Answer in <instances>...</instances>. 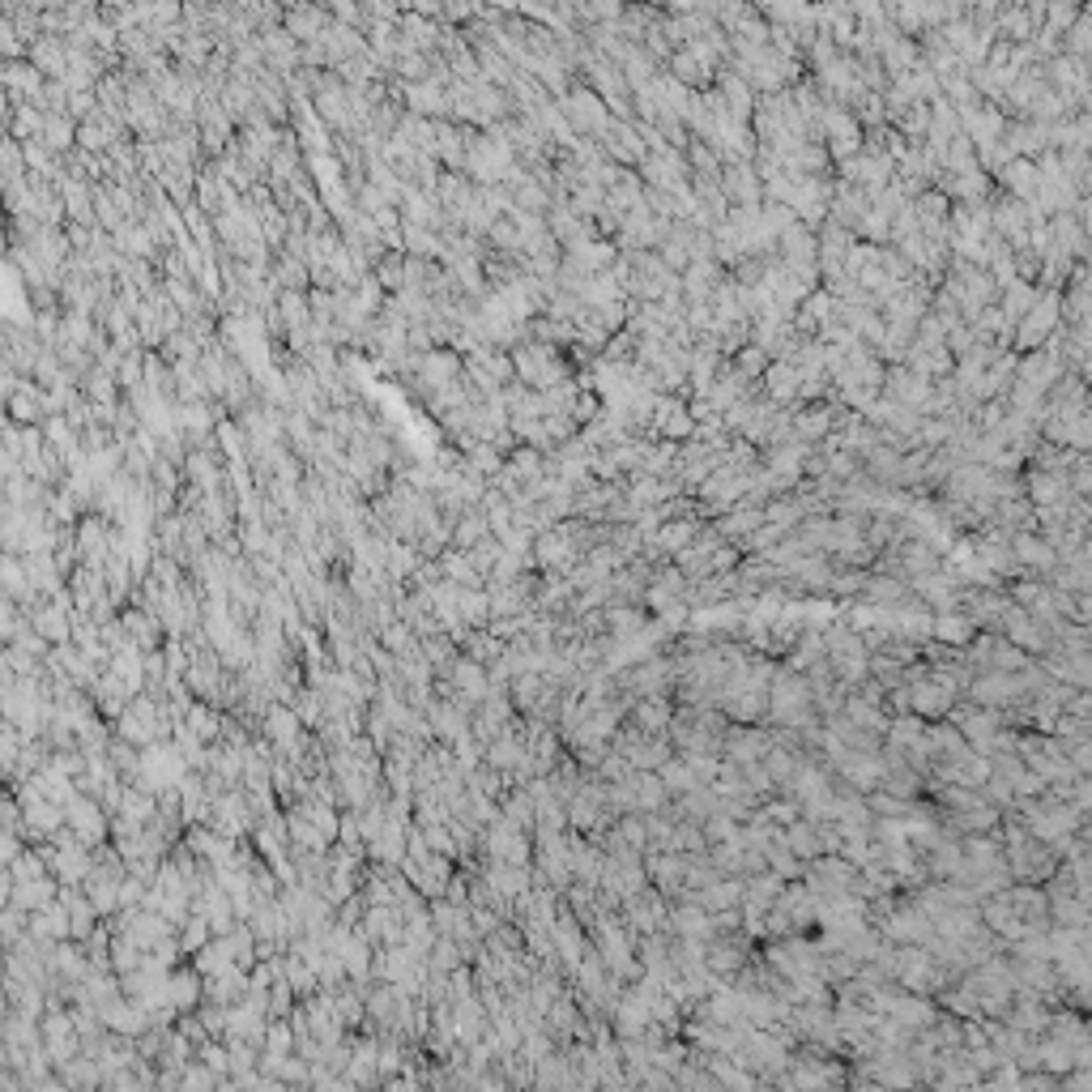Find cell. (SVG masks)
Returning <instances> with one entry per match:
<instances>
[{"label": "cell", "instance_id": "cell-38", "mask_svg": "<svg viewBox=\"0 0 1092 1092\" xmlns=\"http://www.w3.org/2000/svg\"><path fill=\"white\" fill-rule=\"evenodd\" d=\"M175 939H180V952L184 956H193L197 948H206V943L213 939L210 918H206V913H188V918L180 922V930H175Z\"/></svg>", "mask_w": 1092, "mask_h": 1092}, {"label": "cell", "instance_id": "cell-47", "mask_svg": "<svg viewBox=\"0 0 1092 1092\" xmlns=\"http://www.w3.org/2000/svg\"><path fill=\"white\" fill-rule=\"evenodd\" d=\"M145 887H150V883H141L137 875H128V871H125V880H120V909L141 905V900H145Z\"/></svg>", "mask_w": 1092, "mask_h": 1092}, {"label": "cell", "instance_id": "cell-36", "mask_svg": "<svg viewBox=\"0 0 1092 1092\" xmlns=\"http://www.w3.org/2000/svg\"><path fill=\"white\" fill-rule=\"evenodd\" d=\"M504 644H508V640L491 636L487 628H474V631H469V636L462 640V653H465V657H474V662H482V666H491L495 657L504 653Z\"/></svg>", "mask_w": 1092, "mask_h": 1092}, {"label": "cell", "instance_id": "cell-15", "mask_svg": "<svg viewBox=\"0 0 1092 1092\" xmlns=\"http://www.w3.org/2000/svg\"><path fill=\"white\" fill-rule=\"evenodd\" d=\"M120 624H125L128 631V640L137 644L141 653H150V649H163V640H167V631L163 624H158V615L154 611H145V606H120Z\"/></svg>", "mask_w": 1092, "mask_h": 1092}, {"label": "cell", "instance_id": "cell-2", "mask_svg": "<svg viewBox=\"0 0 1092 1092\" xmlns=\"http://www.w3.org/2000/svg\"><path fill=\"white\" fill-rule=\"evenodd\" d=\"M875 930H880L887 943H926L930 935H935V926H930V913H926L909 892H896L892 905H887L880 918H875Z\"/></svg>", "mask_w": 1092, "mask_h": 1092}, {"label": "cell", "instance_id": "cell-32", "mask_svg": "<svg viewBox=\"0 0 1092 1092\" xmlns=\"http://www.w3.org/2000/svg\"><path fill=\"white\" fill-rule=\"evenodd\" d=\"M282 977H287V986L294 990V999H307L312 990H320L316 986V973L307 968V961H303L299 952H291V948L282 952Z\"/></svg>", "mask_w": 1092, "mask_h": 1092}, {"label": "cell", "instance_id": "cell-50", "mask_svg": "<svg viewBox=\"0 0 1092 1092\" xmlns=\"http://www.w3.org/2000/svg\"><path fill=\"white\" fill-rule=\"evenodd\" d=\"M794 376H798L794 368H773V380H768V384H773L777 397H790L794 388H798V380H794Z\"/></svg>", "mask_w": 1092, "mask_h": 1092}, {"label": "cell", "instance_id": "cell-23", "mask_svg": "<svg viewBox=\"0 0 1092 1092\" xmlns=\"http://www.w3.org/2000/svg\"><path fill=\"white\" fill-rule=\"evenodd\" d=\"M56 892H60L56 875H39V880H22L9 887V905H18L22 913H35V909H43L47 900H56Z\"/></svg>", "mask_w": 1092, "mask_h": 1092}, {"label": "cell", "instance_id": "cell-51", "mask_svg": "<svg viewBox=\"0 0 1092 1092\" xmlns=\"http://www.w3.org/2000/svg\"><path fill=\"white\" fill-rule=\"evenodd\" d=\"M5 1011H9V994H5V986H0V1020H5Z\"/></svg>", "mask_w": 1092, "mask_h": 1092}, {"label": "cell", "instance_id": "cell-35", "mask_svg": "<svg viewBox=\"0 0 1092 1092\" xmlns=\"http://www.w3.org/2000/svg\"><path fill=\"white\" fill-rule=\"evenodd\" d=\"M457 615H462L469 628H482V624H487V619H491L487 585H482V589H457Z\"/></svg>", "mask_w": 1092, "mask_h": 1092}, {"label": "cell", "instance_id": "cell-29", "mask_svg": "<svg viewBox=\"0 0 1092 1092\" xmlns=\"http://www.w3.org/2000/svg\"><path fill=\"white\" fill-rule=\"evenodd\" d=\"M909 593V581H900L892 572H871L867 568V585H862V598L867 602H880V606H892Z\"/></svg>", "mask_w": 1092, "mask_h": 1092}, {"label": "cell", "instance_id": "cell-19", "mask_svg": "<svg viewBox=\"0 0 1092 1092\" xmlns=\"http://www.w3.org/2000/svg\"><path fill=\"white\" fill-rule=\"evenodd\" d=\"M832 572H837V563H832V555H824V550H815V555H798L786 568V576H794V581L802 585V593H828Z\"/></svg>", "mask_w": 1092, "mask_h": 1092}, {"label": "cell", "instance_id": "cell-40", "mask_svg": "<svg viewBox=\"0 0 1092 1092\" xmlns=\"http://www.w3.org/2000/svg\"><path fill=\"white\" fill-rule=\"evenodd\" d=\"M261 1050H265V1054H291V1050H294V1029H291V1020L269 1016L265 1037H261Z\"/></svg>", "mask_w": 1092, "mask_h": 1092}, {"label": "cell", "instance_id": "cell-46", "mask_svg": "<svg viewBox=\"0 0 1092 1092\" xmlns=\"http://www.w3.org/2000/svg\"><path fill=\"white\" fill-rule=\"evenodd\" d=\"M628 773H631V764H628L624 756H619V751H606L602 764L593 768V777H602V781H624Z\"/></svg>", "mask_w": 1092, "mask_h": 1092}, {"label": "cell", "instance_id": "cell-3", "mask_svg": "<svg viewBox=\"0 0 1092 1092\" xmlns=\"http://www.w3.org/2000/svg\"><path fill=\"white\" fill-rule=\"evenodd\" d=\"M188 773V764L180 756V747L171 738H158V743L141 747V773L132 786H145V790H167V786H180V777Z\"/></svg>", "mask_w": 1092, "mask_h": 1092}, {"label": "cell", "instance_id": "cell-10", "mask_svg": "<svg viewBox=\"0 0 1092 1092\" xmlns=\"http://www.w3.org/2000/svg\"><path fill=\"white\" fill-rule=\"evenodd\" d=\"M1007 543H1011V555H1016V563L1024 568V576H1046V572L1058 563L1054 546H1050L1037 530H1016V534L1007 538Z\"/></svg>", "mask_w": 1092, "mask_h": 1092}, {"label": "cell", "instance_id": "cell-16", "mask_svg": "<svg viewBox=\"0 0 1092 1092\" xmlns=\"http://www.w3.org/2000/svg\"><path fill=\"white\" fill-rule=\"evenodd\" d=\"M299 734H303V721L294 717L291 705L274 700V705L261 713V738H269V743H274V751H287L291 743H299Z\"/></svg>", "mask_w": 1092, "mask_h": 1092}, {"label": "cell", "instance_id": "cell-20", "mask_svg": "<svg viewBox=\"0 0 1092 1092\" xmlns=\"http://www.w3.org/2000/svg\"><path fill=\"white\" fill-rule=\"evenodd\" d=\"M670 713H674V696H640V700H631L628 721L644 734H666Z\"/></svg>", "mask_w": 1092, "mask_h": 1092}, {"label": "cell", "instance_id": "cell-30", "mask_svg": "<svg viewBox=\"0 0 1092 1092\" xmlns=\"http://www.w3.org/2000/svg\"><path fill=\"white\" fill-rule=\"evenodd\" d=\"M500 815L508 819V824L534 832V798H530V790H525V786H508L504 798H500Z\"/></svg>", "mask_w": 1092, "mask_h": 1092}, {"label": "cell", "instance_id": "cell-12", "mask_svg": "<svg viewBox=\"0 0 1092 1092\" xmlns=\"http://www.w3.org/2000/svg\"><path fill=\"white\" fill-rule=\"evenodd\" d=\"M423 717H427V730H431L436 743H453L457 734L469 730V713L457 705V700H449V696H431V705L423 709Z\"/></svg>", "mask_w": 1092, "mask_h": 1092}, {"label": "cell", "instance_id": "cell-9", "mask_svg": "<svg viewBox=\"0 0 1092 1092\" xmlns=\"http://www.w3.org/2000/svg\"><path fill=\"white\" fill-rule=\"evenodd\" d=\"M26 624L47 644H64L73 640V606H60L56 598H39L35 606H26Z\"/></svg>", "mask_w": 1092, "mask_h": 1092}, {"label": "cell", "instance_id": "cell-49", "mask_svg": "<svg viewBox=\"0 0 1092 1092\" xmlns=\"http://www.w3.org/2000/svg\"><path fill=\"white\" fill-rule=\"evenodd\" d=\"M18 824H22V802L0 798V832H18Z\"/></svg>", "mask_w": 1092, "mask_h": 1092}, {"label": "cell", "instance_id": "cell-22", "mask_svg": "<svg viewBox=\"0 0 1092 1092\" xmlns=\"http://www.w3.org/2000/svg\"><path fill=\"white\" fill-rule=\"evenodd\" d=\"M201 986H206V977L197 973L193 965H171V977H167V1003L180 1011H193L201 1003Z\"/></svg>", "mask_w": 1092, "mask_h": 1092}, {"label": "cell", "instance_id": "cell-11", "mask_svg": "<svg viewBox=\"0 0 1092 1092\" xmlns=\"http://www.w3.org/2000/svg\"><path fill=\"white\" fill-rule=\"evenodd\" d=\"M644 871H649V883L662 892L666 900H679L683 892V871H687V854H674V849H653V854H640Z\"/></svg>", "mask_w": 1092, "mask_h": 1092}, {"label": "cell", "instance_id": "cell-41", "mask_svg": "<svg viewBox=\"0 0 1092 1092\" xmlns=\"http://www.w3.org/2000/svg\"><path fill=\"white\" fill-rule=\"evenodd\" d=\"M1029 662H1033V657L1024 653V649H1016V644L1003 640V636H994V644H990V670H1024Z\"/></svg>", "mask_w": 1092, "mask_h": 1092}, {"label": "cell", "instance_id": "cell-5", "mask_svg": "<svg viewBox=\"0 0 1092 1092\" xmlns=\"http://www.w3.org/2000/svg\"><path fill=\"white\" fill-rule=\"evenodd\" d=\"M64 828L73 832L82 845H103L107 841V828H112V815L103 811V802L94 794H82L77 790L69 802H64Z\"/></svg>", "mask_w": 1092, "mask_h": 1092}, {"label": "cell", "instance_id": "cell-18", "mask_svg": "<svg viewBox=\"0 0 1092 1092\" xmlns=\"http://www.w3.org/2000/svg\"><path fill=\"white\" fill-rule=\"evenodd\" d=\"M56 900H60L64 909H69V930H73V939H86L90 930L103 922V918H99V909L90 905V896H86V887H82V883H60Z\"/></svg>", "mask_w": 1092, "mask_h": 1092}, {"label": "cell", "instance_id": "cell-27", "mask_svg": "<svg viewBox=\"0 0 1092 1092\" xmlns=\"http://www.w3.org/2000/svg\"><path fill=\"white\" fill-rule=\"evenodd\" d=\"M628 781H631V794H636V811H666L670 806V794L657 773H636V768H631Z\"/></svg>", "mask_w": 1092, "mask_h": 1092}, {"label": "cell", "instance_id": "cell-48", "mask_svg": "<svg viewBox=\"0 0 1092 1092\" xmlns=\"http://www.w3.org/2000/svg\"><path fill=\"white\" fill-rule=\"evenodd\" d=\"M1020 1092H1058V1075H1050V1071H1024V1075H1020Z\"/></svg>", "mask_w": 1092, "mask_h": 1092}, {"label": "cell", "instance_id": "cell-7", "mask_svg": "<svg viewBox=\"0 0 1092 1092\" xmlns=\"http://www.w3.org/2000/svg\"><path fill=\"white\" fill-rule=\"evenodd\" d=\"M999 636L1011 640L1016 649H1024L1029 657H1042V653L1050 649V631L1037 624V619L1024 611V606H1016V602H1011L1007 611H1003V619H999Z\"/></svg>", "mask_w": 1092, "mask_h": 1092}, {"label": "cell", "instance_id": "cell-24", "mask_svg": "<svg viewBox=\"0 0 1092 1092\" xmlns=\"http://www.w3.org/2000/svg\"><path fill=\"white\" fill-rule=\"evenodd\" d=\"M436 563H440L444 581H453V585H462V589H482V585H487V576H482L474 563L465 559V550H457V546H444L440 555H436Z\"/></svg>", "mask_w": 1092, "mask_h": 1092}, {"label": "cell", "instance_id": "cell-42", "mask_svg": "<svg viewBox=\"0 0 1092 1092\" xmlns=\"http://www.w3.org/2000/svg\"><path fill=\"white\" fill-rule=\"evenodd\" d=\"M500 550H504V546H500V538L487 534V538H478L474 546H465V559L474 563V568H478L482 576H487V572L495 568V559H500Z\"/></svg>", "mask_w": 1092, "mask_h": 1092}, {"label": "cell", "instance_id": "cell-33", "mask_svg": "<svg viewBox=\"0 0 1092 1092\" xmlns=\"http://www.w3.org/2000/svg\"><path fill=\"white\" fill-rule=\"evenodd\" d=\"M9 880L13 883H22V880H39V875H51L47 871V849L43 845H22L18 849V858L9 862Z\"/></svg>", "mask_w": 1092, "mask_h": 1092}, {"label": "cell", "instance_id": "cell-26", "mask_svg": "<svg viewBox=\"0 0 1092 1092\" xmlns=\"http://www.w3.org/2000/svg\"><path fill=\"white\" fill-rule=\"evenodd\" d=\"M602 615H606V631H611L615 640H624V636H631V631H640L644 624H649V611H644V606H628V602L602 606Z\"/></svg>", "mask_w": 1092, "mask_h": 1092}, {"label": "cell", "instance_id": "cell-21", "mask_svg": "<svg viewBox=\"0 0 1092 1092\" xmlns=\"http://www.w3.org/2000/svg\"><path fill=\"white\" fill-rule=\"evenodd\" d=\"M26 935H35V939H51V943L73 939V930H69V909H64L60 900H47L43 909L26 913Z\"/></svg>", "mask_w": 1092, "mask_h": 1092}, {"label": "cell", "instance_id": "cell-4", "mask_svg": "<svg viewBox=\"0 0 1092 1092\" xmlns=\"http://www.w3.org/2000/svg\"><path fill=\"white\" fill-rule=\"evenodd\" d=\"M43 849H47V871L56 875V883H82L86 875H90L94 849L77 841L69 828H60Z\"/></svg>", "mask_w": 1092, "mask_h": 1092}, {"label": "cell", "instance_id": "cell-43", "mask_svg": "<svg viewBox=\"0 0 1092 1092\" xmlns=\"http://www.w3.org/2000/svg\"><path fill=\"white\" fill-rule=\"evenodd\" d=\"M222 1084V1075L218 1071H210L206 1062H201L197 1054L184 1062V1071H180V1088H218Z\"/></svg>", "mask_w": 1092, "mask_h": 1092}, {"label": "cell", "instance_id": "cell-39", "mask_svg": "<svg viewBox=\"0 0 1092 1092\" xmlns=\"http://www.w3.org/2000/svg\"><path fill=\"white\" fill-rule=\"evenodd\" d=\"M670 849L674 854H687V858H700L709 849V841H705V832H700V824H692V819H674Z\"/></svg>", "mask_w": 1092, "mask_h": 1092}, {"label": "cell", "instance_id": "cell-6", "mask_svg": "<svg viewBox=\"0 0 1092 1092\" xmlns=\"http://www.w3.org/2000/svg\"><path fill=\"white\" fill-rule=\"evenodd\" d=\"M581 559V550L572 543V530H568V517L555 521L550 530L534 534V568L543 572H568L572 563Z\"/></svg>", "mask_w": 1092, "mask_h": 1092}, {"label": "cell", "instance_id": "cell-1", "mask_svg": "<svg viewBox=\"0 0 1092 1092\" xmlns=\"http://www.w3.org/2000/svg\"><path fill=\"white\" fill-rule=\"evenodd\" d=\"M824 717L811 705V687H806L802 670L777 666L773 683H768V713L764 725H786V730H806V725H819Z\"/></svg>", "mask_w": 1092, "mask_h": 1092}, {"label": "cell", "instance_id": "cell-17", "mask_svg": "<svg viewBox=\"0 0 1092 1092\" xmlns=\"http://www.w3.org/2000/svg\"><path fill=\"white\" fill-rule=\"evenodd\" d=\"M973 636H977V624L961 606H956V611H930V640L948 644V649H965Z\"/></svg>", "mask_w": 1092, "mask_h": 1092}, {"label": "cell", "instance_id": "cell-45", "mask_svg": "<svg viewBox=\"0 0 1092 1092\" xmlns=\"http://www.w3.org/2000/svg\"><path fill=\"white\" fill-rule=\"evenodd\" d=\"M700 832H705V841L709 845H717V841H730L734 832H738V819H730V815H721V811H713L705 824H700Z\"/></svg>", "mask_w": 1092, "mask_h": 1092}, {"label": "cell", "instance_id": "cell-52", "mask_svg": "<svg viewBox=\"0 0 1092 1092\" xmlns=\"http://www.w3.org/2000/svg\"><path fill=\"white\" fill-rule=\"evenodd\" d=\"M0 973H5V948H0Z\"/></svg>", "mask_w": 1092, "mask_h": 1092}, {"label": "cell", "instance_id": "cell-25", "mask_svg": "<svg viewBox=\"0 0 1092 1092\" xmlns=\"http://www.w3.org/2000/svg\"><path fill=\"white\" fill-rule=\"evenodd\" d=\"M222 713H226V709L210 705V700H193L180 721L201 738V743H218V734H222Z\"/></svg>", "mask_w": 1092, "mask_h": 1092}, {"label": "cell", "instance_id": "cell-34", "mask_svg": "<svg viewBox=\"0 0 1092 1092\" xmlns=\"http://www.w3.org/2000/svg\"><path fill=\"white\" fill-rule=\"evenodd\" d=\"M376 640H380V649H388L393 657L419 653V636H414V628L406 624V619H393V624H384L380 631H376Z\"/></svg>", "mask_w": 1092, "mask_h": 1092}, {"label": "cell", "instance_id": "cell-13", "mask_svg": "<svg viewBox=\"0 0 1092 1092\" xmlns=\"http://www.w3.org/2000/svg\"><path fill=\"white\" fill-rule=\"evenodd\" d=\"M832 773H837L845 786H854L858 794H871V790H880V781H883V756L880 751H849Z\"/></svg>", "mask_w": 1092, "mask_h": 1092}, {"label": "cell", "instance_id": "cell-8", "mask_svg": "<svg viewBox=\"0 0 1092 1092\" xmlns=\"http://www.w3.org/2000/svg\"><path fill=\"white\" fill-rule=\"evenodd\" d=\"M909 687V713H918L922 721H939V717H948V709L961 700V692H952L948 683H939V679H930V674H918Z\"/></svg>", "mask_w": 1092, "mask_h": 1092}, {"label": "cell", "instance_id": "cell-31", "mask_svg": "<svg viewBox=\"0 0 1092 1092\" xmlns=\"http://www.w3.org/2000/svg\"><path fill=\"white\" fill-rule=\"evenodd\" d=\"M786 845H790V854L798 858V862H811L819 854V832H815L811 819H806V815L790 819V824H786Z\"/></svg>", "mask_w": 1092, "mask_h": 1092}, {"label": "cell", "instance_id": "cell-44", "mask_svg": "<svg viewBox=\"0 0 1092 1092\" xmlns=\"http://www.w3.org/2000/svg\"><path fill=\"white\" fill-rule=\"evenodd\" d=\"M679 756L687 760V768L696 773L700 786H713V777H717V768H721V756H709V751H679Z\"/></svg>", "mask_w": 1092, "mask_h": 1092}, {"label": "cell", "instance_id": "cell-14", "mask_svg": "<svg viewBox=\"0 0 1092 1092\" xmlns=\"http://www.w3.org/2000/svg\"><path fill=\"white\" fill-rule=\"evenodd\" d=\"M930 926H935V935L956 939V943H968L973 935L986 930V926H981L977 905H943V909L930 913Z\"/></svg>", "mask_w": 1092, "mask_h": 1092}, {"label": "cell", "instance_id": "cell-37", "mask_svg": "<svg viewBox=\"0 0 1092 1092\" xmlns=\"http://www.w3.org/2000/svg\"><path fill=\"white\" fill-rule=\"evenodd\" d=\"M657 777H662V786H666V794L674 798V794H687V790H696L700 781H696V773L692 768H687V760L679 756V751H674V756L657 768Z\"/></svg>", "mask_w": 1092, "mask_h": 1092}, {"label": "cell", "instance_id": "cell-28", "mask_svg": "<svg viewBox=\"0 0 1092 1092\" xmlns=\"http://www.w3.org/2000/svg\"><path fill=\"white\" fill-rule=\"evenodd\" d=\"M819 657H824V631L802 628V631H798V640L790 644V653H786V662H781V666H790V670H806V666H815Z\"/></svg>", "mask_w": 1092, "mask_h": 1092}]
</instances>
